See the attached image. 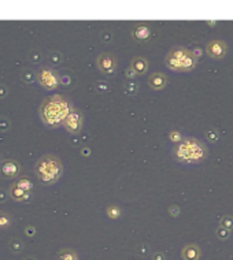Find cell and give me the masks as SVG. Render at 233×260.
<instances>
[{
    "label": "cell",
    "mask_w": 233,
    "mask_h": 260,
    "mask_svg": "<svg viewBox=\"0 0 233 260\" xmlns=\"http://www.w3.org/2000/svg\"><path fill=\"white\" fill-rule=\"evenodd\" d=\"M73 109L72 103L62 94H52V96L45 97L40 103L39 116L45 126L51 129H57L63 125L65 119Z\"/></svg>",
    "instance_id": "6da1fadb"
},
{
    "label": "cell",
    "mask_w": 233,
    "mask_h": 260,
    "mask_svg": "<svg viewBox=\"0 0 233 260\" xmlns=\"http://www.w3.org/2000/svg\"><path fill=\"white\" fill-rule=\"evenodd\" d=\"M173 156L182 165H199L209 156L207 147L196 137H184L178 144H175Z\"/></svg>",
    "instance_id": "7a4b0ae2"
},
{
    "label": "cell",
    "mask_w": 233,
    "mask_h": 260,
    "mask_svg": "<svg viewBox=\"0 0 233 260\" xmlns=\"http://www.w3.org/2000/svg\"><path fill=\"white\" fill-rule=\"evenodd\" d=\"M33 168L37 180L43 182L44 185H54L63 175V163L54 153H45L40 156Z\"/></svg>",
    "instance_id": "3957f363"
},
{
    "label": "cell",
    "mask_w": 233,
    "mask_h": 260,
    "mask_svg": "<svg viewBox=\"0 0 233 260\" xmlns=\"http://www.w3.org/2000/svg\"><path fill=\"white\" fill-rule=\"evenodd\" d=\"M165 65L169 70L175 73H191L196 69L197 59L192 54V51L185 47H173L170 48L165 56Z\"/></svg>",
    "instance_id": "277c9868"
},
{
    "label": "cell",
    "mask_w": 233,
    "mask_h": 260,
    "mask_svg": "<svg viewBox=\"0 0 233 260\" xmlns=\"http://www.w3.org/2000/svg\"><path fill=\"white\" fill-rule=\"evenodd\" d=\"M60 74L50 66H41L36 73V81L45 91H55L60 85Z\"/></svg>",
    "instance_id": "5b68a950"
},
{
    "label": "cell",
    "mask_w": 233,
    "mask_h": 260,
    "mask_svg": "<svg viewBox=\"0 0 233 260\" xmlns=\"http://www.w3.org/2000/svg\"><path fill=\"white\" fill-rule=\"evenodd\" d=\"M96 69L104 75H113L118 69V60L111 52H103L96 58Z\"/></svg>",
    "instance_id": "8992f818"
},
{
    "label": "cell",
    "mask_w": 233,
    "mask_h": 260,
    "mask_svg": "<svg viewBox=\"0 0 233 260\" xmlns=\"http://www.w3.org/2000/svg\"><path fill=\"white\" fill-rule=\"evenodd\" d=\"M62 126L70 134H78V133H81L82 126H84V115H82V112H81L80 110L73 109L72 112L67 115V118L65 119V122H63Z\"/></svg>",
    "instance_id": "52a82bcc"
},
{
    "label": "cell",
    "mask_w": 233,
    "mask_h": 260,
    "mask_svg": "<svg viewBox=\"0 0 233 260\" xmlns=\"http://www.w3.org/2000/svg\"><path fill=\"white\" fill-rule=\"evenodd\" d=\"M206 54L207 56L215 60H221L226 56L228 54V44L224 40L219 38H214L210 40L209 43L206 44Z\"/></svg>",
    "instance_id": "ba28073f"
},
{
    "label": "cell",
    "mask_w": 233,
    "mask_h": 260,
    "mask_svg": "<svg viewBox=\"0 0 233 260\" xmlns=\"http://www.w3.org/2000/svg\"><path fill=\"white\" fill-rule=\"evenodd\" d=\"M21 174V165L14 159L3 160L0 165V177L6 178V180H11V178H17Z\"/></svg>",
    "instance_id": "9c48e42d"
},
{
    "label": "cell",
    "mask_w": 233,
    "mask_h": 260,
    "mask_svg": "<svg viewBox=\"0 0 233 260\" xmlns=\"http://www.w3.org/2000/svg\"><path fill=\"white\" fill-rule=\"evenodd\" d=\"M147 82H148V87L151 88L153 91H163L165 88L168 87L169 78L165 73L155 72L150 74Z\"/></svg>",
    "instance_id": "30bf717a"
},
{
    "label": "cell",
    "mask_w": 233,
    "mask_h": 260,
    "mask_svg": "<svg viewBox=\"0 0 233 260\" xmlns=\"http://www.w3.org/2000/svg\"><path fill=\"white\" fill-rule=\"evenodd\" d=\"M148 67H150V62L144 56H135V58H132L131 65H129V69L135 73L136 77L144 75L148 72Z\"/></svg>",
    "instance_id": "8fae6325"
},
{
    "label": "cell",
    "mask_w": 233,
    "mask_h": 260,
    "mask_svg": "<svg viewBox=\"0 0 233 260\" xmlns=\"http://www.w3.org/2000/svg\"><path fill=\"white\" fill-rule=\"evenodd\" d=\"M8 197L10 199H13L15 203H25L28 202L30 199V192H26V190H23L19 186H17L15 184H11L10 186H8Z\"/></svg>",
    "instance_id": "7c38bea8"
},
{
    "label": "cell",
    "mask_w": 233,
    "mask_h": 260,
    "mask_svg": "<svg viewBox=\"0 0 233 260\" xmlns=\"http://www.w3.org/2000/svg\"><path fill=\"white\" fill-rule=\"evenodd\" d=\"M182 260H200L202 249L197 244H187L181 249Z\"/></svg>",
    "instance_id": "4fadbf2b"
},
{
    "label": "cell",
    "mask_w": 233,
    "mask_h": 260,
    "mask_svg": "<svg viewBox=\"0 0 233 260\" xmlns=\"http://www.w3.org/2000/svg\"><path fill=\"white\" fill-rule=\"evenodd\" d=\"M132 37L136 41H138V43L148 41V38L151 37V29L147 25H144V23H138L132 30Z\"/></svg>",
    "instance_id": "5bb4252c"
},
{
    "label": "cell",
    "mask_w": 233,
    "mask_h": 260,
    "mask_svg": "<svg viewBox=\"0 0 233 260\" xmlns=\"http://www.w3.org/2000/svg\"><path fill=\"white\" fill-rule=\"evenodd\" d=\"M57 260H80L78 253L72 248H62L57 255Z\"/></svg>",
    "instance_id": "9a60e30c"
},
{
    "label": "cell",
    "mask_w": 233,
    "mask_h": 260,
    "mask_svg": "<svg viewBox=\"0 0 233 260\" xmlns=\"http://www.w3.org/2000/svg\"><path fill=\"white\" fill-rule=\"evenodd\" d=\"M106 215L110 219H113V221L119 219V218L122 217V208L118 204H109L107 208H106Z\"/></svg>",
    "instance_id": "2e32d148"
},
{
    "label": "cell",
    "mask_w": 233,
    "mask_h": 260,
    "mask_svg": "<svg viewBox=\"0 0 233 260\" xmlns=\"http://www.w3.org/2000/svg\"><path fill=\"white\" fill-rule=\"evenodd\" d=\"M11 223H13V217L8 212L0 211V230L8 229L11 226Z\"/></svg>",
    "instance_id": "e0dca14e"
},
{
    "label": "cell",
    "mask_w": 233,
    "mask_h": 260,
    "mask_svg": "<svg viewBox=\"0 0 233 260\" xmlns=\"http://www.w3.org/2000/svg\"><path fill=\"white\" fill-rule=\"evenodd\" d=\"M17 186H19L23 190H26V192H30L32 193V190H33V182L29 180V178H26V177H23V178H19V180L14 182Z\"/></svg>",
    "instance_id": "ac0fdd59"
},
{
    "label": "cell",
    "mask_w": 233,
    "mask_h": 260,
    "mask_svg": "<svg viewBox=\"0 0 233 260\" xmlns=\"http://www.w3.org/2000/svg\"><path fill=\"white\" fill-rule=\"evenodd\" d=\"M219 226L226 230L233 231V215H224L219 219Z\"/></svg>",
    "instance_id": "d6986e66"
},
{
    "label": "cell",
    "mask_w": 233,
    "mask_h": 260,
    "mask_svg": "<svg viewBox=\"0 0 233 260\" xmlns=\"http://www.w3.org/2000/svg\"><path fill=\"white\" fill-rule=\"evenodd\" d=\"M10 251L14 253V255L21 253L22 251H23V242L18 239L11 240V242H10Z\"/></svg>",
    "instance_id": "ffe728a7"
},
{
    "label": "cell",
    "mask_w": 233,
    "mask_h": 260,
    "mask_svg": "<svg viewBox=\"0 0 233 260\" xmlns=\"http://www.w3.org/2000/svg\"><path fill=\"white\" fill-rule=\"evenodd\" d=\"M231 233H232V231L226 230L224 227L218 226L217 230H215V236H217V239L221 240V241H226V240H229V237H231Z\"/></svg>",
    "instance_id": "44dd1931"
},
{
    "label": "cell",
    "mask_w": 233,
    "mask_h": 260,
    "mask_svg": "<svg viewBox=\"0 0 233 260\" xmlns=\"http://www.w3.org/2000/svg\"><path fill=\"white\" fill-rule=\"evenodd\" d=\"M168 137H169V140H170V141H173L175 144H178L180 141H182V138H184V137H182L181 133H180L178 130H175V129L170 130V131H169Z\"/></svg>",
    "instance_id": "7402d4cb"
},
{
    "label": "cell",
    "mask_w": 233,
    "mask_h": 260,
    "mask_svg": "<svg viewBox=\"0 0 233 260\" xmlns=\"http://www.w3.org/2000/svg\"><path fill=\"white\" fill-rule=\"evenodd\" d=\"M204 134H206V137L209 138L212 143H217V140H218V133H217L215 130H213V129L207 130Z\"/></svg>",
    "instance_id": "603a6c76"
},
{
    "label": "cell",
    "mask_w": 233,
    "mask_h": 260,
    "mask_svg": "<svg viewBox=\"0 0 233 260\" xmlns=\"http://www.w3.org/2000/svg\"><path fill=\"white\" fill-rule=\"evenodd\" d=\"M23 233H25L26 237H35L36 236V227L35 226H26Z\"/></svg>",
    "instance_id": "cb8c5ba5"
},
{
    "label": "cell",
    "mask_w": 233,
    "mask_h": 260,
    "mask_svg": "<svg viewBox=\"0 0 233 260\" xmlns=\"http://www.w3.org/2000/svg\"><path fill=\"white\" fill-rule=\"evenodd\" d=\"M50 60H51L52 63H60V60H62V55L59 54V52H51V55H50Z\"/></svg>",
    "instance_id": "d4e9b609"
},
{
    "label": "cell",
    "mask_w": 233,
    "mask_h": 260,
    "mask_svg": "<svg viewBox=\"0 0 233 260\" xmlns=\"http://www.w3.org/2000/svg\"><path fill=\"white\" fill-rule=\"evenodd\" d=\"M8 94V88L4 84H0V99H4Z\"/></svg>",
    "instance_id": "484cf974"
},
{
    "label": "cell",
    "mask_w": 233,
    "mask_h": 260,
    "mask_svg": "<svg viewBox=\"0 0 233 260\" xmlns=\"http://www.w3.org/2000/svg\"><path fill=\"white\" fill-rule=\"evenodd\" d=\"M10 129V122H8L6 118H3L0 121V130H8Z\"/></svg>",
    "instance_id": "4316f807"
},
{
    "label": "cell",
    "mask_w": 233,
    "mask_h": 260,
    "mask_svg": "<svg viewBox=\"0 0 233 260\" xmlns=\"http://www.w3.org/2000/svg\"><path fill=\"white\" fill-rule=\"evenodd\" d=\"M151 258H153V260H166L165 253H162V252H154Z\"/></svg>",
    "instance_id": "83f0119b"
},
{
    "label": "cell",
    "mask_w": 233,
    "mask_h": 260,
    "mask_svg": "<svg viewBox=\"0 0 233 260\" xmlns=\"http://www.w3.org/2000/svg\"><path fill=\"white\" fill-rule=\"evenodd\" d=\"M125 75H126L128 78H136V75H135V73L132 72V70H131V69H129V67L126 69V72H125Z\"/></svg>",
    "instance_id": "f1b7e54d"
},
{
    "label": "cell",
    "mask_w": 233,
    "mask_h": 260,
    "mask_svg": "<svg viewBox=\"0 0 233 260\" xmlns=\"http://www.w3.org/2000/svg\"><path fill=\"white\" fill-rule=\"evenodd\" d=\"M8 193H6L4 190H0V202H4L7 199Z\"/></svg>",
    "instance_id": "f546056e"
},
{
    "label": "cell",
    "mask_w": 233,
    "mask_h": 260,
    "mask_svg": "<svg viewBox=\"0 0 233 260\" xmlns=\"http://www.w3.org/2000/svg\"><path fill=\"white\" fill-rule=\"evenodd\" d=\"M23 260H37V259L35 258V256H26Z\"/></svg>",
    "instance_id": "4dcf8cb0"
}]
</instances>
